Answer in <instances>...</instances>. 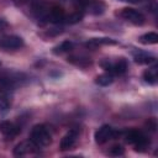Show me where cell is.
Returning a JSON list of instances; mask_svg holds the SVG:
<instances>
[{"instance_id":"7a4b0ae2","label":"cell","mask_w":158,"mask_h":158,"mask_svg":"<svg viewBox=\"0 0 158 158\" xmlns=\"http://www.w3.org/2000/svg\"><path fill=\"white\" fill-rule=\"evenodd\" d=\"M126 142L133 144L136 147V151H143L149 144L148 137L138 130H130L126 133Z\"/></svg>"},{"instance_id":"cb8c5ba5","label":"cell","mask_w":158,"mask_h":158,"mask_svg":"<svg viewBox=\"0 0 158 158\" xmlns=\"http://www.w3.org/2000/svg\"><path fill=\"white\" fill-rule=\"evenodd\" d=\"M0 98H1V96H0Z\"/></svg>"},{"instance_id":"d6986e66","label":"cell","mask_w":158,"mask_h":158,"mask_svg":"<svg viewBox=\"0 0 158 158\" xmlns=\"http://www.w3.org/2000/svg\"><path fill=\"white\" fill-rule=\"evenodd\" d=\"M123 153H125V149H123V147H122L121 144H115V146H112L111 149H110V154H111V156H115V157L122 156Z\"/></svg>"},{"instance_id":"7402d4cb","label":"cell","mask_w":158,"mask_h":158,"mask_svg":"<svg viewBox=\"0 0 158 158\" xmlns=\"http://www.w3.org/2000/svg\"><path fill=\"white\" fill-rule=\"evenodd\" d=\"M121 1H130V2H139L142 0H121Z\"/></svg>"},{"instance_id":"9a60e30c","label":"cell","mask_w":158,"mask_h":158,"mask_svg":"<svg viewBox=\"0 0 158 158\" xmlns=\"http://www.w3.org/2000/svg\"><path fill=\"white\" fill-rule=\"evenodd\" d=\"M73 47H74V44H73L72 41H63L60 44H58L57 47L53 48V53L54 54H62V53H65V52L72 51Z\"/></svg>"},{"instance_id":"603a6c76","label":"cell","mask_w":158,"mask_h":158,"mask_svg":"<svg viewBox=\"0 0 158 158\" xmlns=\"http://www.w3.org/2000/svg\"><path fill=\"white\" fill-rule=\"evenodd\" d=\"M19 1H27V0H19Z\"/></svg>"},{"instance_id":"8fae6325","label":"cell","mask_w":158,"mask_h":158,"mask_svg":"<svg viewBox=\"0 0 158 158\" xmlns=\"http://www.w3.org/2000/svg\"><path fill=\"white\" fill-rule=\"evenodd\" d=\"M143 79L146 83L148 84H156L157 80H158V67L157 65H153L151 68H148L144 73H143Z\"/></svg>"},{"instance_id":"9c48e42d","label":"cell","mask_w":158,"mask_h":158,"mask_svg":"<svg viewBox=\"0 0 158 158\" xmlns=\"http://www.w3.org/2000/svg\"><path fill=\"white\" fill-rule=\"evenodd\" d=\"M65 12L59 6H53L48 12V21L53 23H63L65 22Z\"/></svg>"},{"instance_id":"277c9868","label":"cell","mask_w":158,"mask_h":158,"mask_svg":"<svg viewBox=\"0 0 158 158\" xmlns=\"http://www.w3.org/2000/svg\"><path fill=\"white\" fill-rule=\"evenodd\" d=\"M115 135H116V132H115V130H114L111 126H109V125H102V126L95 132L94 138H95V142H96L98 144H104V143H106L109 139L114 138Z\"/></svg>"},{"instance_id":"5bb4252c","label":"cell","mask_w":158,"mask_h":158,"mask_svg":"<svg viewBox=\"0 0 158 158\" xmlns=\"http://www.w3.org/2000/svg\"><path fill=\"white\" fill-rule=\"evenodd\" d=\"M114 81V77L111 73H104L95 78V83L100 86H109Z\"/></svg>"},{"instance_id":"ac0fdd59","label":"cell","mask_w":158,"mask_h":158,"mask_svg":"<svg viewBox=\"0 0 158 158\" xmlns=\"http://www.w3.org/2000/svg\"><path fill=\"white\" fill-rule=\"evenodd\" d=\"M68 62L75 64V65H79V67H88L91 62L89 58L86 57H78V56H72L68 58Z\"/></svg>"},{"instance_id":"52a82bcc","label":"cell","mask_w":158,"mask_h":158,"mask_svg":"<svg viewBox=\"0 0 158 158\" xmlns=\"http://www.w3.org/2000/svg\"><path fill=\"white\" fill-rule=\"evenodd\" d=\"M20 131H21V128L17 125H15L14 122H10V121H1L0 122V132L7 138L16 137L20 133Z\"/></svg>"},{"instance_id":"ba28073f","label":"cell","mask_w":158,"mask_h":158,"mask_svg":"<svg viewBox=\"0 0 158 158\" xmlns=\"http://www.w3.org/2000/svg\"><path fill=\"white\" fill-rule=\"evenodd\" d=\"M37 146L33 144L31 141H25V142H21L19 144H16V147L14 148V156L16 157H22L27 153H32V152H36L37 151Z\"/></svg>"},{"instance_id":"7c38bea8","label":"cell","mask_w":158,"mask_h":158,"mask_svg":"<svg viewBox=\"0 0 158 158\" xmlns=\"http://www.w3.org/2000/svg\"><path fill=\"white\" fill-rule=\"evenodd\" d=\"M101 44H117V41L112 38H91L85 43V46L89 48H96Z\"/></svg>"},{"instance_id":"ffe728a7","label":"cell","mask_w":158,"mask_h":158,"mask_svg":"<svg viewBox=\"0 0 158 158\" xmlns=\"http://www.w3.org/2000/svg\"><path fill=\"white\" fill-rule=\"evenodd\" d=\"M147 126L149 127V130H151V131H156V128H157L156 120H154V118H152L151 121H148V122H147Z\"/></svg>"},{"instance_id":"30bf717a","label":"cell","mask_w":158,"mask_h":158,"mask_svg":"<svg viewBox=\"0 0 158 158\" xmlns=\"http://www.w3.org/2000/svg\"><path fill=\"white\" fill-rule=\"evenodd\" d=\"M127 68H128V64H127V60L123 59V58H120L116 63L111 64L110 67V73L111 74H116V75H121V74H125L127 72Z\"/></svg>"},{"instance_id":"4fadbf2b","label":"cell","mask_w":158,"mask_h":158,"mask_svg":"<svg viewBox=\"0 0 158 158\" xmlns=\"http://www.w3.org/2000/svg\"><path fill=\"white\" fill-rule=\"evenodd\" d=\"M133 58H135V62L138 63V64H152L156 62V58L151 54H147L144 52H138V53H135L133 54Z\"/></svg>"},{"instance_id":"3957f363","label":"cell","mask_w":158,"mask_h":158,"mask_svg":"<svg viewBox=\"0 0 158 158\" xmlns=\"http://www.w3.org/2000/svg\"><path fill=\"white\" fill-rule=\"evenodd\" d=\"M121 16L125 20L132 22L133 25H143L144 21H146L144 15L142 12L137 11L136 9H132V7H125V9H122Z\"/></svg>"},{"instance_id":"5b68a950","label":"cell","mask_w":158,"mask_h":158,"mask_svg":"<svg viewBox=\"0 0 158 158\" xmlns=\"http://www.w3.org/2000/svg\"><path fill=\"white\" fill-rule=\"evenodd\" d=\"M78 136H79V128L74 127L72 130H69L64 136L63 138L60 139V143H59V149L60 151H67V149H70L74 143L77 142L78 139Z\"/></svg>"},{"instance_id":"8992f818","label":"cell","mask_w":158,"mask_h":158,"mask_svg":"<svg viewBox=\"0 0 158 158\" xmlns=\"http://www.w3.org/2000/svg\"><path fill=\"white\" fill-rule=\"evenodd\" d=\"M23 46V40L20 36H5L0 40V47L4 49H17Z\"/></svg>"},{"instance_id":"2e32d148","label":"cell","mask_w":158,"mask_h":158,"mask_svg":"<svg viewBox=\"0 0 158 158\" xmlns=\"http://www.w3.org/2000/svg\"><path fill=\"white\" fill-rule=\"evenodd\" d=\"M139 42L143 44H156L158 42V35L156 32H147L139 37Z\"/></svg>"},{"instance_id":"6da1fadb","label":"cell","mask_w":158,"mask_h":158,"mask_svg":"<svg viewBox=\"0 0 158 158\" xmlns=\"http://www.w3.org/2000/svg\"><path fill=\"white\" fill-rule=\"evenodd\" d=\"M30 141L40 147H46L52 142V135L49 132V128L46 125H36L31 130L30 133Z\"/></svg>"},{"instance_id":"e0dca14e","label":"cell","mask_w":158,"mask_h":158,"mask_svg":"<svg viewBox=\"0 0 158 158\" xmlns=\"http://www.w3.org/2000/svg\"><path fill=\"white\" fill-rule=\"evenodd\" d=\"M83 17H84L83 11L77 10V11L72 12L70 15L65 16V22H67V23H70V25H73V23H78V22H80V21L83 20Z\"/></svg>"},{"instance_id":"44dd1931","label":"cell","mask_w":158,"mask_h":158,"mask_svg":"<svg viewBox=\"0 0 158 158\" xmlns=\"http://www.w3.org/2000/svg\"><path fill=\"white\" fill-rule=\"evenodd\" d=\"M9 27V23L4 20V19H0V31H4V30H6Z\"/></svg>"}]
</instances>
